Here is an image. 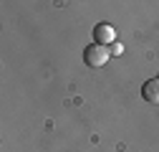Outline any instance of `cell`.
Returning a JSON list of instances; mask_svg holds the SVG:
<instances>
[{
	"instance_id": "cell-1",
	"label": "cell",
	"mask_w": 159,
	"mask_h": 152,
	"mask_svg": "<svg viewBox=\"0 0 159 152\" xmlns=\"http://www.w3.org/2000/svg\"><path fill=\"white\" fill-rule=\"evenodd\" d=\"M109 59H111V51H109L106 46L91 43V46H86V48H84V64H86V66H91V69H101V66H106V64H109Z\"/></svg>"
},
{
	"instance_id": "cell-2",
	"label": "cell",
	"mask_w": 159,
	"mask_h": 152,
	"mask_svg": "<svg viewBox=\"0 0 159 152\" xmlns=\"http://www.w3.org/2000/svg\"><path fill=\"white\" fill-rule=\"evenodd\" d=\"M93 43H98V46H111V43H116V31H114V26H111V23H98V26L93 28Z\"/></svg>"
},
{
	"instance_id": "cell-3",
	"label": "cell",
	"mask_w": 159,
	"mask_h": 152,
	"mask_svg": "<svg viewBox=\"0 0 159 152\" xmlns=\"http://www.w3.org/2000/svg\"><path fill=\"white\" fill-rule=\"evenodd\" d=\"M142 97L149 102V104H159V76L154 79H147L144 86H142Z\"/></svg>"
},
{
	"instance_id": "cell-4",
	"label": "cell",
	"mask_w": 159,
	"mask_h": 152,
	"mask_svg": "<svg viewBox=\"0 0 159 152\" xmlns=\"http://www.w3.org/2000/svg\"><path fill=\"white\" fill-rule=\"evenodd\" d=\"M121 51H124V46H121V43L116 41V43H114V48H111V53H116V56H119V53H121Z\"/></svg>"
}]
</instances>
